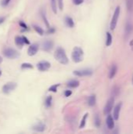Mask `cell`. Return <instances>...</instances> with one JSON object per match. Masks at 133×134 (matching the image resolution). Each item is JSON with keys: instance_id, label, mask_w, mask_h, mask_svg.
I'll list each match as a JSON object with an SVG mask.
<instances>
[{"instance_id": "20", "label": "cell", "mask_w": 133, "mask_h": 134, "mask_svg": "<svg viewBox=\"0 0 133 134\" xmlns=\"http://www.w3.org/2000/svg\"><path fill=\"white\" fill-rule=\"evenodd\" d=\"M57 0H51V7L52 10L54 13H57V2H56Z\"/></svg>"}, {"instance_id": "32", "label": "cell", "mask_w": 133, "mask_h": 134, "mask_svg": "<svg viewBox=\"0 0 133 134\" xmlns=\"http://www.w3.org/2000/svg\"><path fill=\"white\" fill-rule=\"evenodd\" d=\"M19 24H20V26L22 27V28H24V29H27V25L26 24H24L23 21H20V22H19Z\"/></svg>"}, {"instance_id": "37", "label": "cell", "mask_w": 133, "mask_h": 134, "mask_svg": "<svg viewBox=\"0 0 133 134\" xmlns=\"http://www.w3.org/2000/svg\"><path fill=\"white\" fill-rule=\"evenodd\" d=\"M2 62V57H0V64H1Z\"/></svg>"}, {"instance_id": "15", "label": "cell", "mask_w": 133, "mask_h": 134, "mask_svg": "<svg viewBox=\"0 0 133 134\" xmlns=\"http://www.w3.org/2000/svg\"><path fill=\"white\" fill-rule=\"evenodd\" d=\"M15 44L17 45L19 48H22L23 47V46H24V41H23V39H22V37L21 36H16L15 37Z\"/></svg>"}, {"instance_id": "4", "label": "cell", "mask_w": 133, "mask_h": 134, "mask_svg": "<svg viewBox=\"0 0 133 134\" xmlns=\"http://www.w3.org/2000/svg\"><path fill=\"white\" fill-rule=\"evenodd\" d=\"M17 84L16 82H7L2 86V93H5V94H9V93H10L11 92L13 91L17 88Z\"/></svg>"}, {"instance_id": "23", "label": "cell", "mask_w": 133, "mask_h": 134, "mask_svg": "<svg viewBox=\"0 0 133 134\" xmlns=\"http://www.w3.org/2000/svg\"><path fill=\"white\" fill-rule=\"evenodd\" d=\"M52 101H53V97L51 96H49L46 99V102H45V105L47 107H51L52 105Z\"/></svg>"}, {"instance_id": "11", "label": "cell", "mask_w": 133, "mask_h": 134, "mask_svg": "<svg viewBox=\"0 0 133 134\" xmlns=\"http://www.w3.org/2000/svg\"><path fill=\"white\" fill-rule=\"evenodd\" d=\"M106 123L107 128H108L109 129H113V127H114V121H113V118L110 114H107Z\"/></svg>"}, {"instance_id": "26", "label": "cell", "mask_w": 133, "mask_h": 134, "mask_svg": "<svg viewBox=\"0 0 133 134\" xmlns=\"http://www.w3.org/2000/svg\"><path fill=\"white\" fill-rule=\"evenodd\" d=\"M41 14H42V19H43V20H44V23H45V24H46V26L47 27V28H49V27H50L49 26V21H48V20H47V18H46V14L43 13V12H42V13H41Z\"/></svg>"}, {"instance_id": "3", "label": "cell", "mask_w": 133, "mask_h": 134, "mask_svg": "<svg viewBox=\"0 0 133 134\" xmlns=\"http://www.w3.org/2000/svg\"><path fill=\"white\" fill-rule=\"evenodd\" d=\"M3 54L6 57H7L9 59H16L17 58L20 54L19 53L14 49L12 48H6L3 50Z\"/></svg>"}, {"instance_id": "29", "label": "cell", "mask_w": 133, "mask_h": 134, "mask_svg": "<svg viewBox=\"0 0 133 134\" xmlns=\"http://www.w3.org/2000/svg\"><path fill=\"white\" fill-rule=\"evenodd\" d=\"M55 32H56V29L54 28V27H49L48 28V30H47V32H46V33L47 34H53V33H55Z\"/></svg>"}, {"instance_id": "34", "label": "cell", "mask_w": 133, "mask_h": 134, "mask_svg": "<svg viewBox=\"0 0 133 134\" xmlns=\"http://www.w3.org/2000/svg\"><path fill=\"white\" fill-rule=\"evenodd\" d=\"M22 39H23V41H24V44H27V45H29V44H30V41L28 40V39L27 38V37L22 36Z\"/></svg>"}, {"instance_id": "36", "label": "cell", "mask_w": 133, "mask_h": 134, "mask_svg": "<svg viewBox=\"0 0 133 134\" xmlns=\"http://www.w3.org/2000/svg\"><path fill=\"white\" fill-rule=\"evenodd\" d=\"M5 20H6V17H0V24H2V23H4Z\"/></svg>"}, {"instance_id": "38", "label": "cell", "mask_w": 133, "mask_h": 134, "mask_svg": "<svg viewBox=\"0 0 133 134\" xmlns=\"http://www.w3.org/2000/svg\"><path fill=\"white\" fill-rule=\"evenodd\" d=\"M2 75V71H1V70H0V76Z\"/></svg>"}, {"instance_id": "10", "label": "cell", "mask_w": 133, "mask_h": 134, "mask_svg": "<svg viewBox=\"0 0 133 134\" xmlns=\"http://www.w3.org/2000/svg\"><path fill=\"white\" fill-rule=\"evenodd\" d=\"M39 46L38 43H33L32 45H31L29 46V48L27 49V54L30 56V57H32V56H34L36 54L38 50H39Z\"/></svg>"}, {"instance_id": "1", "label": "cell", "mask_w": 133, "mask_h": 134, "mask_svg": "<svg viewBox=\"0 0 133 134\" xmlns=\"http://www.w3.org/2000/svg\"><path fill=\"white\" fill-rule=\"evenodd\" d=\"M54 57L59 63H60L62 64H67L69 62L68 57L66 54L64 49H63L61 47H59L56 49V51L54 53Z\"/></svg>"}, {"instance_id": "2", "label": "cell", "mask_w": 133, "mask_h": 134, "mask_svg": "<svg viewBox=\"0 0 133 134\" xmlns=\"http://www.w3.org/2000/svg\"><path fill=\"white\" fill-rule=\"evenodd\" d=\"M71 58H72V60L74 63H80V62H81L84 58L83 49L80 47H78V46H75L72 51Z\"/></svg>"}, {"instance_id": "22", "label": "cell", "mask_w": 133, "mask_h": 134, "mask_svg": "<svg viewBox=\"0 0 133 134\" xmlns=\"http://www.w3.org/2000/svg\"><path fill=\"white\" fill-rule=\"evenodd\" d=\"M88 114L86 113L83 116V118H82V119L81 121V123H80V126H79V128H80V129H82V128L85 127V123H86V119H87V118H88Z\"/></svg>"}, {"instance_id": "9", "label": "cell", "mask_w": 133, "mask_h": 134, "mask_svg": "<svg viewBox=\"0 0 133 134\" xmlns=\"http://www.w3.org/2000/svg\"><path fill=\"white\" fill-rule=\"evenodd\" d=\"M54 42L52 40H46L42 42V49L46 52H50L53 49Z\"/></svg>"}, {"instance_id": "30", "label": "cell", "mask_w": 133, "mask_h": 134, "mask_svg": "<svg viewBox=\"0 0 133 134\" xmlns=\"http://www.w3.org/2000/svg\"><path fill=\"white\" fill-rule=\"evenodd\" d=\"M11 0H2V2H1V5L2 7H6V6H8L9 3L10 2Z\"/></svg>"}, {"instance_id": "39", "label": "cell", "mask_w": 133, "mask_h": 134, "mask_svg": "<svg viewBox=\"0 0 133 134\" xmlns=\"http://www.w3.org/2000/svg\"><path fill=\"white\" fill-rule=\"evenodd\" d=\"M132 82H133V78H132Z\"/></svg>"}, {"instance_id": "33", "label": "cell", "mask_w": 133, "mask_h": 134, "mask_svg": "<svg viewBox=\"0 0 133 134\" xmlns=\"http://www.w3.org/2000/svg\"><path fill=\"white\" fill-rule=\"evenodd\" d=\"M73 2H74V5H81L82 2H84V0H73Z\"/></svg>"}, {"instance_id": "6", "label": "cell", "mask_w": 133, "mask_h": 134, "mask_svg": "<svg viewBox=\"0 0 133 134\" xmlns=\"http://www.w3.org/2000/svg\"><path fill=\"white\" fill-rule=\"evenodd\" d=\"M119 15H120V7H118L116 8L114 13H113V15L111 22H110V29L111 30H114V28L116 27L117 23H118V20Z\"/></svg>"}, {"instance_id": "5", "label": "cell", "mask_w": 133, "mask_h": 134, "mask_svg": "<svg viewBox=\"0 0 133 134\" xmlns=\"http://www.w3.org/2000/svg\"><path fill=\"white\" fill-rule=\"evenodd\" d=\"M93 73V71L90 68H85V69H81V70H77L74 71L73 74L74 75L78 77H83V76H90Z\"/></svg>"}, {"instance_id": "25", "label": "cell", "mask_w": 133, "mask_h": 134, "mask_svg": "<svg viewBox=\"0 0 133 134\" xmlns=\"http://www.w3.org/2000/svg\"><path fill=\"white\" fill-rule=\"evenodd\" d=\"M33 68V65L30 63H24L21 64V69H31Z\"/></svg>"}, {"instance_id": "14", "label": "cell", "mask_w": 133, "mask_h": 134, "mask_svg": "<svg viewBox=\"0 0 133 134\" xmlns=\"http://www.w3.org/2000/svg\"><path fill=\"white\" fill-rule=\"evenodd\" d=\"M79 85H80V82H79L78 80H76V79L71 80L66 83V86L70 87V88H77V87L79 86Z\"/></svg>"}, {"instance_id": "27", "label": "cell", "mask_w": 133, "mask_h": 134, "mask_svg": "<svg viewBox=\"0 0 133 134\" xmlns=\"http://www.w3.org/2000/svg\"><path fill=\"white\" fill-rule=\"evenodd\" d=\"M95 126L96 127H100V124H101V121H100V118L99 117V115L96 114V116H95Z\"/></svg>"}, {"instance_id": "21", "label": "cell", "mask_w": 133, "mask_h": 134, "mask_svg": "<svg viewBox=\"0 0 133 134\" xmlns=\"http://www.w3.org/2000/svg\"><path fill=\"white\" fill-rule=\"evenodd\" d=\"M33 27H34V31H35V32H36L38 34H39V35H44V30H43L41 27L38 26V25H35V24H34Z\"/></svg>"}, {"instance_id": "7", "label": "cell", "mask_w": 133, "mask_h": 134, "mask_svg": "<svg viewBox=\"0 0 133 134\" xmlns=\"http://www.w3.org/2000/svg\"><path fill=\"white\" fill-rule=\"evenodd\" d=\"M51 67V64L47 60L40 61L37 64V68L40 71H46Z\"/></svg>"}, {"instance_id": "13", "label": "cell", "mask_w": 133, "mask_h": 134, "mask_svg": "<svg viewBox=\"0 0 133 134\" xmlns=\"http://www.w3.org/2000/svg\"><path fill=\"white\" fill-rule=\"evenodd\" d=\"M32 129L36 131V132H43L46 129V125H44L43 123H38L32 127Z\"/></svg>"}, {"instance_id": "19", "label": "cell", "mask_w": 133, "mask_h": 134, "mask_svg": "<svg viewBox=\"0 0 133 134\" xmlns=\"http://www.w3.org/2000/svg\"><path fill=\"white\" fill-rule=\"evenodd\" d=\"M112 44V35L110 32H106V46H110Z\"/></svg>"}, {"instance_id": "24", "label": "cell", "mask_w": 133, "mask_h": 134, "mask_svg": "<svg viewBox=\"0 0 133 134\" xmlns=\"http://www.w3.org/2000/svg\"><path fill=\"white\" fill-rule=\"evenodd\" d=\"M60 86V84H55V85L51 86L49 88V91L53 92V93H56V91H57V88Z\"/></svg>"}, {"instance_id": "31", "label": "cell", "mask_w": 133, "mask_h": 134, "mask_svg": "<svg viewBox=\"0 0 133 134\" xmlns=\"http://www.w3.org/2000/svg\"><path fill=\"white\" fill-rule=\"evenodd\" d=\"M58 7H59L60 10H63V8H64V2H63V0H58Z\"/></svg>"}, {"instance_id": "17", "label": "cell", "mask_w": 133, "mask_h": 134, "mask_svg": "<svg viewBox=\"0 0 133 134\" xmlns=\"http://www.w3.org/2000/svg\"><path fill=\"white\" fill-rule=\"evenodd\" d=\"M65 23L66 24V26L69 27H71V28L74 27V20H73L72 17H66V18H65Z\"/></svg>"}, {"instance_id": "12", "label": "cell", "mask_w": 133, "mask_h": 134, "mask_svg": "<svg viewBox=\"0 0 133 134\" xmlns=\"http://www.w3.org/2000/svg\"><path fill=\"white\" fill-rule=\"evenodd\" d=\"M121 108V103H119V104H117L116 107H114V110H113V118H114L115 120H118L119 118Z\"/></svg>"}, {"instance_id": "16", "label": "cell", "mask_w": 133, "mask_h": 134, "mask_svg": "<svg viewBox=\"0 0 133 134\" xmlns=\"http://www.w3.org/2000/svg\"><path fill=\"white\" fill-rule=\"evenodd\" d=\"M96 95H91L89 97L88 99V106H90V107H93V106L96 104Z\"/></svg>"}, {"instance_id": "18", "label": "cell", "mask_w": 133, "mask_h": 134, "mask_svg": "<svg viewBox=\"0 0 133 134\" xmlns=\"http://www.w3.org/2000/svg\"><path fill=\"white\" fill-rule=\"evenodd\" d=\"M117 71H118V67H117L116 65H113L110 70V73H109V78L110 79H113V77L115 76V74L117 73Z\"/></svg>"}, {"instance_id": "28", "label": "cell", "mask_w": 133, "mask_h": 134, "mask_svg": "<svg viewBox=\"0 0 133 134\" xmlns=\"http://www.w3.org/2000/svg\"><path fill=\"white\" fill-rule=\"evenodd\" d=\"M131 29H132V27H131V24H129V23H128V24H127V26H126V32H125L126 35H129V34H130V32H131Z\"/></svg>"}, {"instance_id": "8", "label": "cell", "mask_w": 133, "mask_h": 134, "mask_svg": "<svg viewBox=\"0 0 133 134\" xmlns=\"http://www.w3.org/2000/svg\"><path fill=\"white\" fill-rule=\"evenodd\" d=\"M113 104H114V98H113V96H112V97H110L108 100V101H107L106 104V106L104 107V109H103L104 114H110V112L111 111L112 108L113 107Z\"/></svg>"}, {"instance_id": "35", "label": "cell", "mask_w": 133, "mask_h": 134, "mask_svg": "<svg viewBox=\"0 0 133 134\" xmlns=\"http://www.w3.org/2000/svg\"><path fill=\"white\" fill-rule=\"evenodd\" d=\"M71 94H72V91L71 90H70V89L66 90V91L64 92V96H66V97H68V96H70Z\"/></svg>"}]
</instances>
